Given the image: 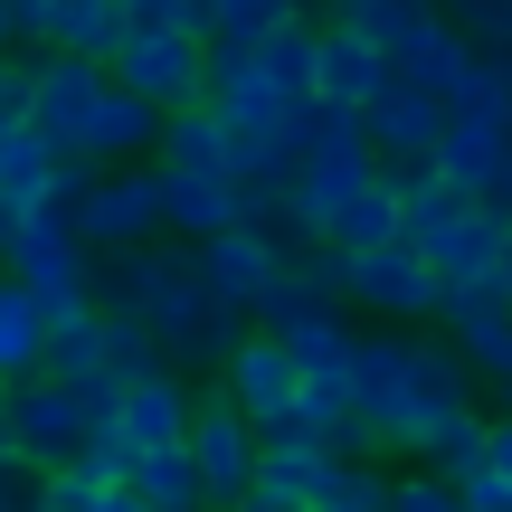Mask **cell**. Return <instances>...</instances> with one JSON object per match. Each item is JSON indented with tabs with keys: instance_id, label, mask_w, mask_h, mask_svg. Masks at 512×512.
I'll return each mask as SVG.
<instances>
[{
	"instance_id": "14",
	"label": "cell",
	"mask_w": 512,
	"mask_h": 512,
	"mask_svg": "<svg viewBox=\"0 0 512 512\" xmlns=\"http://www.w3.org/2000/svg\"><path fill=\"white\" fill-rule=\"evenodd\" d=\"M437 323H446V351L475 380H512V294L503 285H446Z\"/></svg>"
},
{
	"instance_id": "17",
	"label": "cell",
	"mask_w": 512,
	"mask_h": 512,
	"mask_svg": "<svg viewBox=\"0 0 512 512\" xmlns=\"http://www.w3.org/2000/svg\"><path fill=\"white\" fill-rule=\"evenodd\" d=\"M323 465H332L323 437H266V446H256V484H247L238 512H313Z\"/></svg>"
},
{
	"instance_id": "19",
	"label": "cell",
	"mask_w": 512,
	"mask_h": 512,
	"mask_svg": "<svg viewBox=\"0 0 512 512\" xmlns=\"http://www.w3.org/2000/svg\"><path fill=\"white\" fill-rule=\"evenodd\" d=\"M238 219H247L238 181H219V171H162V228L171 238H219V228H238Z\"/></svg>"
},
{
	"instance_id": "30",
	"label": "cell",
	"mask_w": 512,
	"mask_h": 512,
	"mask_svg": "<svg viewBox=\"0 0 512 512\" xmlns=\"http://www.w3.org/2000/svg\"><path fill=\"white\" fill-rule=\"evenodd\" d=\"M437 10L456 19L475 48H503V57H512V0H437Z\"/></svg>"
},
{
	"instance_id": "4",
	"label": "cell",
	"mask_w": 512,
	"mask_h": 512,
	"mask_svg": "<svg viewBox=\"0 0 512 512\" xmlns=\"http://www.w3.org/2000/svg\"><path fill=\"white\" fill-rule=\"evenodd\" d=\"M76 238H86L95 256H124V247H152L171 238L162 228V171L152 162H95V181L76 190Z\"/></svg>"
},
{
	"instance_id": "37",
	"label": "cell",
	"mask_w": 512,
	"mask_h": 512,
	"mask_svg": "<svg viewBox=\"0 0 512 512\" xmlns=\"http://www.w3.org/2000/svg\"><path fill=\"white\" fill-rule=\"evenodd\" d=\"M152 10H162V0H124V19H152Z\"/></svg>"
},
{
	"instance_id": "32",
	"label": "cell",
	"mask_w": 512,
	"mask_h": 512,
	"mask_svg": "<svg viewBox=\"0 0 512 512\" xmlns=\"http://www.w3.org/2000/svg\"><path fill=\"white\" fill-rule=\"evenodd\" d=\"M152 19H171V29H190V38H209V0H162Z\"/></svg>"
},
{
	"instance_id": "26",
	"label": "cell",
	"mask_w": 512,
	"mask_h": 512,
	"mask_svg": "<svg viewBox=\"0 0 512 512\" xmlns=\"http://www.w3.org/2000/svg\"><path fill=\"white\" fill-rule=\"evenodd\" d=\"M313 512H389V475H380V456H332V465H323V494H313Z\"/></svg>"
},
{
	"instance_id": "20",
	"label": "cell",
	"mask_w": 512,
	"mask_h": 512,
	"mask_svg": "<svg viewBox=\"0 0 512 512\" xmlns=\"http://www.w3.org/2000/svg\"><path fill=\"white\" fill-rule=\"evenodd\" d=\"M152 162H162V171H219V181H238L228 124H219L209 105H181V114H162V143H152Z\"/></svg>"
},
{
	"instance_id": "35",
	"label": "cell",
	"mask_w": 512,
	"mask_h": 512,
	"mask_svg": "<svg viewBox=\"0 0 512 512\" xmlns=\"http://www.w3.org/2000/svg\"><path fill=\"white\" fill-rule=\"evenodd\" d=\"M10 238H19V209H10V200H0V256H10Z\"/></svg>"
},
{
	"instance_id": "31",
	"label": "cell",
	"mask_w": 512,
	"mask_h": 512,
	"mask_svg": "<svg viewBox=\"0 0 512 512\" xmlns=\"http://www.w3.org/2000/svg\"><path fill=\"white\" fill-rule=\"evenodd\" d=\"M475 465L494 484H512V418H484V446H475Z\"/></svg>"
},
{
	"instance_id": "11",
	"label": "cell",
	"mask_w": 512,
	"mask_h": 512,
	"mask_svg": "<svg viewBox=\"0 0 512 512\" xmlns=\"http://www.w3.org/2000/svg\"><path fill=\"white\" fill-rule=\"evenodd\" d=\"M437 266V285H503V247H512V219L494 200H456L427 238H408Z\"/></svg>"
},
{
	"instance_id": "40",
	"label": "cell",
	"mask_w": 512,
	"mask_h": 512,
	"mask_svg": "<svg viewBox=\"0 0 512 512\" xmlns=\"http://www.w3.org/2000/svg\"><path fill=\"white\" fill-rule=\"evenodd\" d=\"M19 512H48V503H19Z\"/></svg>"
},
{
	"instance_id": "28",
	"label": "cell",
	"mask_w": 512,
	"mask_h": 512,
	"mask_svg": "<svg viewBox=\"0 0 512 512\" xmlns=\"http://www.w3.org/2000/svg\"><path fill=\"white\" fill-rule=\"evenodd\" d=\"M143 370H162V342H152L133 313H114V304H105V380L124 389V380H143Z\"/></svg>"
},
{
	"instance_id": "2",
	"label": "cell",
	"mask_w": 512,
	"mask_h": 512,
	"mask_svg": "<svg viewBox=\"0 0 512 512\" xmlns=\"http://www.w3.org/2000/svg\"><path fill=\"white\" fill-rule=\"evenodd\" d=\"M95 304L133 313V323L162 342V370H219L228 351H238L247 313L219 304V294L200 285V266H190V238H152V247H124V256H95Z\"/></svg>"
},
{
	"instance_id": "6",
	"label": "cell",
	"mask_w": 512,
	"mask_h": 512,
	"mask_svg": "<svg viewBox=\"0 0 512 512\" xmlns=\"http://www.w3.org/2000/svg\"><path fill=\"white\" fill-rule=\"evenodd\" d=\"M0 266H10L19 285L38 294V304H95V247L76 238V219H67V209H29Z\"/></svg>"
},
{
	"instance_id": "13",
	"label": "cell",
	"mask_w": 512,
	"mask_h": 512,
	"mask_svg": "<svg viewBox=\"0 0 512 512\" xmlns=\"http://www.w3.org/2000/svg\"><path fill=\"white\" fill-rule=\"evenodd\" d=\"M361 133H370V152H380V162H427V152H437V133H446V95L389 67L380 95L361 105Z\"/></svg>"
},
{
	"instance_id": "21",
	"label": "cell",
	"mask_w": 512,
	"mask_h": 512,
	"mask_svg": "<svg viewBox=\"0 0 512 512\" xmlns=\"http://www.w3.org/2000/svg\"><path fill=\"white\" fill-rule=\"evenodd\" d=\"M29 370H48V304L0 266V389L29 380Z\"/></svg>"
},
{
	"instance_id": "33",
	"label": "cell",
	"mask_w": 512,
	"mask_h": 512,
	"mask_svg": "<svg viewBox=\"0 0 512 512\" xmlns=\"http://www.w3.org/2000/svg\"><path fill=\"white\" fill-rule=\"evenodd\" d=\"M0 10H10V29H19V38L38 48V10H48V0H0Z\"/></svg>"
},
{
	"instance_id": "10",
	"label": "cell",
	"mask_w": 512,
	"mask_h": 512,
	"mask_svg": "<svg viewBox=\"0 0 512 512\" xmlns=\"http://www.w3.org/2000/svg\"><path fill=\"white\" fill-rule=\"evenodd\" d=\"M190 465H200V494L219 503V512H238L247 503V484H256V427H247V408L238 399H219V389H200V399H190Z\"/></svg>"
},
{
	"instance_id": "27",
	"label": "cell",
	"mask_w": 512,
	"mask_h": 512,
	"mask_svg": "<svg viewBox=\"0 0 512 512\" xmlns=\"http://www.w3.org/2000/svg\"><path fill=\"white\" fill-rule=\"evenodd\" d=\"M285 19H304V0H209V48H247Z\"/></svg>"
},
{
	"instance_id": "1",
	"label": "cell",
	"mask_w": 512,
	"mask_h": 512,
	"mask_svg": "<svg viewBox=\"0 0 512 512\" xmlns=\"http://www.w3.org/2000/svg\"><path fill=\"white\" fill-rule=\"evenodd\" d=\"M351 418H361L370 456H408L427 465L437 437L456 418H475V370L456 361L427 332H361V361H351Z\"/></svg>"
},
{
	"instance_id": "23",
	"label": "cell",
	"mask_w": 512,
	"mask_h": 512,
	"mask_svg": "<svg viewBox=\"0 0 512 512\" xmlns=\"http://www.w3.org/2000/svg\"><path fill=\"white\" fill-rule=\"evenodd\" d=\"M48 370L57 380H105V304H48Z\"/></svg>"
},
{
	"instance_id": "39",
	"label": "cell",
	"mask_w": 512,
	"mask_h": 512,
	"mask_svg": "<svg viewBox=\"0 0 512 512\" xmlns=\"http://www.w3.org/2000/svg\"><path fill=\"white\" fill-rule=\"evenodd\" d=\"M10 38H19V29H10V10H0V48H10Z\"/></svg>"
},
{
	"instance_id": "42",
	"label": "cell",
	"mask_w": 512,
	"mask_h": 512,
	"mask_svg": "<svg viewBox=\"0 0 512 512\" xmlns=\"http://www.w3.org/2000/svg\"><path fill=\"white\" fill-rule=\"evenodd\" d=\"M200 512H219V503H200Z\"/></svg>"
},
{
	"instance_id": "12",
	"label": "cell",
	"mask_w": 512,
	"mask_h": 512,
	"mask_svg": "<svg viewBox=\"0 0 512 512\" xmlns=\"http://www.w3.org/2000/svg\"><path fill=\"white\" fill-rule=\"evenodd\" d=\"M19 76H29V124L48 133V143H67V152H76V133H86L95 95L114 86V76H105V57H67V48H38Z\"/></svg>"
},
{
	"instance_id": "34",
	"label": "cell",
	"mask_w": 512,
	"mask_h": 512,
	"mask_svg": "<svg viewBox=\"0 0 512 512\" xmlns=\"http://www.w3.org/2000/svg\"><path fill=\"white\" fill-rule=\"evenodd\" d=\"M95 512H152V503L133 494V484H105V494H95Z\"/></svg>"
},
{
	"instance_id": "9",
	"label": "cell",
	"mask_w": 512,
	"mask_h": 512,
	"mask_svg": "<svg viewBox=\"0 0 512 512\" xmlns=\"http://www.w3.org/2000/svg\"><path fill=\"white\" fill-rule=\"evenodd\" d=\"M219 399H238V408H247L256 437H285L294 408H304V370H294V351L275 342L266 323H256V332H238V351L219 361Z\"/></svg>"
},
{
	"instance_id": "38",
	"label": "cell",
	"mask_w": 512,
	"mask_h": 512,
	"mask_svg": "<svg viewBox=\"0 0 512 512\" xmlns=\"http://www.w3.org/2000/svg\"><path fill=\"white\" fill-rule=\"evenodd\" d=\"M494 399H503V418H512V380H494Z\"/></svg>"
},
{
	"instance_id": "15",
	"label": "cell",
	"mask_w": 512,
	"mask_h": 512,
	"mask_svg": "<svg viewBox=\"0 0 512 512\" xmlns=\"http://www.w3.org/2000/svg\"><path fill=\"white\" fill-rule=\"evenodd\" d=\"M190 399H200V389L181 380V370H143V380H124L114 389V437L133 446V456H143V446H181L190 437Z\"/></svg>"
},
{
	"instance_id": "41",
	"label": "cell",
	"mask_w": 512,
	"mask_h": 512,
	"mask_svg": "<svg viewBox=\"0 0 512 512\" xmlns=\"http://www.w3.org/2000/svg\"><path fill=\"white\" fill-rule=\"evenodd\" d=\"M503 219H512V190H503Z\"/></svg>"
},
{
	"instance_id": "36",
	"label": "cell",
	"mask_w": 512,
	"mask_h": 512,
	"mask_svg": "<svg viewBox=\"0 0 512 512\" xmlns=\"http://www.w3.org/2000/svg\"><path fill=\"white\" fill-rule=\"evenodd\" d=\"M0 465H19V446H10V418H0Z\"/></svg>"
},
{
	"instance_id": "5",
	"label": "cell",
	"mask_w": 512,
	"mask_h": 512,
	"mask_svg": "<svg viewBox=\"0 0 512 512\" xmlns=\"http://www.w3.org/2000/svg\"><path fill=\"white\" fill-rule=\"evenodd\" d=\"M342 304L380 313V323H437L446 285H437V266H427L408 238H389V247H351L342 256Z\"/></svg>"
},
{
	"instance_id": "24",
	"label": "cell",
	"mask_w": 512,
	"mask_h": 512,
	"mask_svg": "<svg viewBox=\"0 0 512 512\" xmlns=\"http://www.w3.org/2000/svg\"><path fill=\"white\" fill-rule=\"evenodd\" d=\"M323 238L342 247V256H351V247H389V238H399V181H389V162L370 171V181L351 190L342 209H332V228H323Z\"/></svg>"
},
{
	"instance_id": "16",
	"label": "cell",
	"mask_w": 512,
	"mask_h": 512,
	"mask_svg": "<svg viewBox=\"0 0 512 512\" xmlns=\"http://www.w3.org/2000/svg\"><path fill=\"white\" fill-rule=\"evenodd\" d=\"M380 76H389V57L370 48L351 19H323V29H313V105H351L361 114L370 95H380Z\"/></svg>"
},
{
	"instance_id": "3",
	"label": "cell",
	"mask_w": 512,
	"mask_h": 512,
	"mask_svg": "<svg viewBox=\"0 0 512 512\" xmlns=\"http://www.w3.org/2000/svg\"><path fill=\"white\" fill-rule=\"evenodd\" d=\"M105 76H114V86H133L143 105H162V114L209 105V38L171 29V19H133V29L114 38Z\"/></svg>"
},
{
	"instance_id": "7",
	"label": "cell",
	"mask_w": 512,
	"mask_h": 512,
	"mask_svg": "<svg viewBox=\"0 0 512 512\" xmlns=\"http://www.w3.org/2000/svg\"><path fill=\"white\" fill-rule=\"evenodd\" d=\"M427 171H446L465 200L503 209V190H512V105H446V133L427 152Z\"/></svg>"
},
{
	"instance_id": "25",
	"label": "cell",
	"mask_w": 512,
	"mask_h": 512,
	"mask_svg": "<svg viewBox=\"0 0 512 512\" xmlns=\"http://www.w3.org/2000/svg\"><path fill=\"white\" fill-rule=\"evenodd\" d=\"M124 484H133L152 512H200V503H209V494H200V465H190V446H143V456L124 465Z\"/></svg>"
},
{
	"instance_id": "22",
	"label": "cell",
	"mask_w": 512,
	"mask_h": 512,
	"mask_svg": "<svg viewBox=\"0 0 512 512\" xmlns=\"http://www.w3.org/2000/svg\"><path fill=\"white\" fill-rule=\"evenodd\" d=\"M124 0H48L38 10V48H67V57H114V38H124Z\"/></svg>"
},
{
	"instance_id": "29",
	"label": "cell",
	"mask_w": 512,
	"mask_h": 512,
	"mask_svg": "<svg viewBox=\"0 0 512 512\" xmlns=\"http://www.w3.org/2000/svg\"><path fill=\"white\" fill-rule=\"evenodd\" d=\"M389 512H465V494H456V475L418 465V475H389Z\"/></svg>"
},
{
	"instance_id": "8",
	"label": "cell",
	"mask_w": 512,
	"mask_h": 512,
	"mask_svg": "<svg viewBox=\"0 0 512 512\" xmlns=\"http://www.w3.org/2000/svg\"><path fill=\"white\" fill-rule=\"evenodd\" d=\"M285 256H294V228H219V238H190V266H200V285L219 294V304H238L247 323H256V304H266V285L285 275Z\"/></svg>"
},
{
	"instance_id": "18",
	"label": "cell",
	"mask_w": 512,
	"mask_h": 512,
	"mask_svg": "<svg viewBox=\"0 0 512 512\" xmlns=\"http://www.w3.org/2000/svg\"><path fill=\"white\" fill-rule=\"evenodd\" d=\"M152 143H162V105H143L133 86H105L76 133V162H152Z\"/></svg>"
}]
</instances>
